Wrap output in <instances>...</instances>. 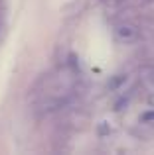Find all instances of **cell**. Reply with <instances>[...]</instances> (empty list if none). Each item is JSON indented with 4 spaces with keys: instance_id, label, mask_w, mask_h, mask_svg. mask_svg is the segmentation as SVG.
<instances>
[{
    "instance_id": "cell-1",
    "label": "cell",
    "mask_w": 154,
    "mask_h": 155,
    "mask_svg": "<svg viewBox=\"0 0 154 155\" xmlns=\"http://www.w3.org/2000/svg\"><path fill=\"white\" fill-rule=\"evenodd\" d=\"M115 35L121 43H135L136 39H138V30H136L135 26L124 24V26H119L115 30Z\"/></svg>"
},
{
    "instance_id": "cell-2",
    "label": "cell",
    "mask_w": 154,
    "mask_h": 155,
    "mask_svg": "<svg viewBox=\"0 0 154 155\" xmlns=\"http://www.w3.org/2000/svg\"><path fill=\"white\" fill-rule=\"evenodd\" d=\"M140 120H142L144 124H148V122H154V110H150V112H144L142 116H140Z\"/></svg>"
}]
</instances>
